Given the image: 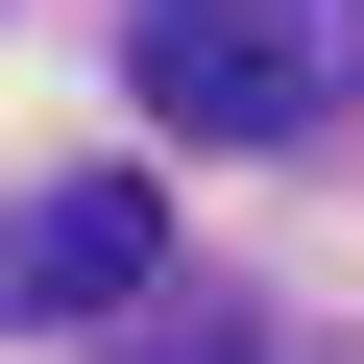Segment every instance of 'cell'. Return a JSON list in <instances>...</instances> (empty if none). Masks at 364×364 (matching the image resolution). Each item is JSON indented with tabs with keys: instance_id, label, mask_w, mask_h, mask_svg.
Returning a JSON list of instances; mask_svg holds the SVG:
<instances>
[{
	"instance_id": "cell-1",
	"label": "cell",
	"mask_w": 364,
	"mask_h": 364,
	"mask_svg": "<svg viewBox=\"0 0 364 364\" xmlns=\"http://www.w3.org/2000/svg\"><path fill=\"white\" fill-rule=\"evenodd\" d=\"M122 73H146V122H170V146H291V122H316L291 0H146V25H122Z\"/></svg>"
},
{
	"instance_id": "cell-2",
	"label": "cell",
	"mask_w": 364,
	"mask_h": 364,
	"mask_svg": "<svg viewBox=\"0 0 364 364\" xmlns=\"http://www.w3.org/2000/svg\"><path fill=\"white\" fill-rule=\"evenodd\" d=\"M146 267H170V219L122 195V170H73V195H25V219H0V340H97Z\"/></svg>"
},
{
	"instance_id": "cell-3",
	"label": "cell",
	"mask_w": 364,
	"mask_h": 364,
	"mask_svg": "<svg viewBox=\"0 0 364 364\" xmlns=\"http://www.w3.org/2000/svg\"><path fill=\"white\" fill-rule=\"evenodd\" d=\"M97 340H122V364H340V340H291V316H219V291H195V316H146V291H122Z\"/></svg>"
}]
</instances>
